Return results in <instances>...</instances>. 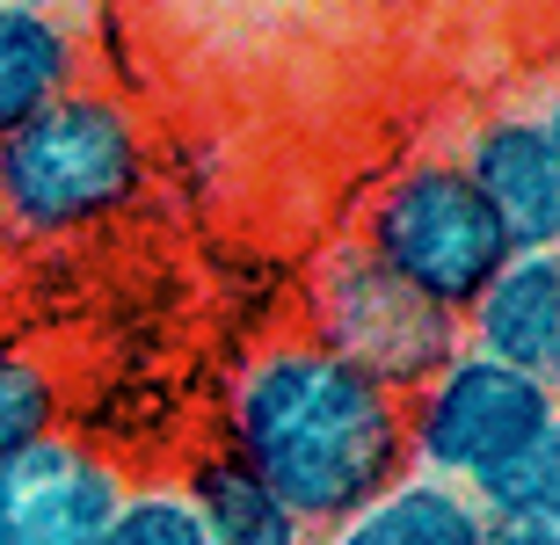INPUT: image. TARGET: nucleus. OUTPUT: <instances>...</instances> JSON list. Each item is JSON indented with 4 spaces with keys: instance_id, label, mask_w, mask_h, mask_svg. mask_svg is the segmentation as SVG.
<instances>
[{
    "instance_id": "obj_1",
    "label": "nucleus",
    "mask_w": 560,
    "mask_h": 545,
    "mask_svg": "<svg viewBox=\"0 0 560 545\" xmlns=\"http://www.w3.org/2000/svg\"><path fill=\"white\" fill-rule=\"evenodd\" d=\"M219 451L248 465L320 538L408 473V422L386 386L306 335H277L233 364L219 400Z\"/></svg>"
},
{
    "instance_id": "obj_2",
    "label": "nucleus",
    "mask_w": 560,
    "mask_h": 545,
    "mask_svg": "<svg viewBox=\"0 0 560 545\" xmlns=\"http://www.w3.org/2000/svg\"><path fill=\"white\" fill-rule=\"evenodd\" d=\"M153 139L117 81H81L37 125L0 139V218L8 240H73L145 197Z\"/></svg>"
},
{
    "instance_id": "obj_3",
    "label": "nucleus",
    "mask_w": 560,
    "mask_h": 545,
    "mask_svg": "<svg viewBox=\"0 0 560 545\" xmlns=\"http://www.w3.org/2000/svg\"><path fill=\"white\" fill-rule=\"evenodd\" d=\"M357 248L452 320L466 313V306L488 292V276L517 254L510 233L495 226V211L480 204V189L466 182V168H458L452 153H408V161L364 197V211H357Z\"/></svg>"
},
{
    "instance_id": "obj_4",
    "label": "nucleus",
    "mask_w": 560,
    "mask_h": 545,
    "mask_svg": "<svg viewBox=\"0 0 560 545\" xmlns=\"http://www.w3.org/2000/svg\"><path fill=\"white\" fill-rule=\"evenodd\" d=\"M299 335L342 357L350 371H364L372 386H386L394 400H408L458 349V320L416 298L400 276H386L357 240H342L306 276V328Z\"/></svg>"
},
{
    "instance_id": "obj_5",
    "label": "nucleus",
    "mask_w": 560,
    "mask_h": 545,
    "mask_svg": "<svg viewBox=\"0 0 560 545\" xmlns=\"http://www.w3.org/2000/svg\"><path fill=\"white\" fill-rule=\"evenodd\" d=\"M400 422H408V473L466 495L488 465H502L532 437H553L560 386H532V378L502 371L474 349H452L400 400Z\"/></svg>"
},
{
    "instance_id": "obj_6",
    "label": "nucleus",
    "mask_w": 560,
    "mask_h": 545,
    "mask_svg": "<svg viewBox=\"0 0 560 545\" xmlns=\"http://www.w3.org/2000/svg\"><path fill=\"white\" fill-rule=\"evenodd\" d=\"M517 254H560V109L553 87L510 95L452 153Z\"/></svg>"
},
{
    "instance_id": "obj_7",
    "label": "nucleus",
    "mask_w": 560,
    "mask_h": 545,
    "mask_svg": "<svg viewBox=\"0 0 560 545\" xmlns=\"http://www.w3.org/2000/svg\"><path fill=\"white\" fill-rule=\"evenodd\" d=\"M125 487V465L103 443L59 429L0 465V545H95Z\"/></svg>"
},
{
    "instance_id": "obj_8",
    "label": "nucleus",
    "mask_w": 560,
    "mask_h": 545,
    "mask_svg": "<svg viewBox=\"0 0 560 545\" xmlns=\"http://www.w3.org/2000/svg\"><path fill=\"white\" fill-rule=\"evenodd\" d=\"M458 349L502 371L553 386L560 378V254H510L488 292L458 313Z\"/></svg>"
},
{
    "instance_id": "obj_9",
    "label": "nucleus",
    "mask_w": 560,
    "mask_h": 545,
    "mask_svg": "<svg viewBox=\"0 0 560 545\" xmlns=\"http://www.w3.org/2000/svg\"><path fill=\"white\" fill-rule=\"evenodd\" d=\"M81 81H95L81 15L44 8V0H0V139L37 125Z\"/></svg>"
},
{
    "instance_id": "obj_10",
    "label": "nucleus",
    "mask_w": 560,
    "mask_h": 545,
    "mask_svg": "<svg viewBox=\"0 0 560 545\" xmlns=\"http://www.w3.org/2000/svg\"><path fill=\"white\" fill-rule=\"evenodd\" d=\"M175 487L189 495V517H197L205 545H313V531L255 481L248 465H233L219 443L197 451Z\"/></svg>"
},
{
    "instance_id": "obj_11",
    "label": "nucleus",
    "mask_w": 560,
    "mask_h": 545,
    "mask_svg": "<svg viewBox=\"0 0 560 545\" xmlns=\"http://www.w3.org/2000/svg\"><path fill=\"white\" fill-rule=\"evenodd\" d=\"M488 524H480V509L444 481H422V473H400L386 495L328 524L313 545H480Z\"/></svg>"
},
{
    "instance_id": "obj_12",
    "label": "nucleus",
    "mask_w": 560,
    "mask_h": 545,
    "mask_svg": "<svg viewBox=\"0 0 560 545\" xmlns=\"http://www.w3.org/2000/svg\"><path fill=\"white\" fill-rule=\"evenodd\" d=\"M59 415H66V386L59 371L22 349V342H0V465L22 459L30 443L59 437Z\"/></svg>"
},
{
    "instance_id": "obj_13",
    "label": "nucleus",
    "mask_w": 560,
    "mask_h": 545,
    "mask_svg": "<svg viewBox=\"0 0 560 545\" xmlns=\"http://www.w3.org/2000/svg\"><path fill=\"white\" fill-rule=\"evenodd\" d=\"M466 502L480 509V524H517V517H560V429L532 437L524 451H510L502 465H488Z\"/></svg>"
},
{
    "instance_id": "obj_14",
    "label": "nucleus",
    "mask_w": 560,
    "mask_h": 545,
    "mask_svg": "<svg viewBox=\"0 0 560 545\" xmlns=\"http://www.w3.org/2000/svg\"><path fill=\"white\" fill-rule=\"evenodd\" d=\"M95 545H205V531L175 481H131L125 502L109 509V524L95 531Z\"/></svg>"
},
{
    "instance_id": "obj_15",
    "label": "nucleus",
    "mask_w": 560,
    "mask_h": 545,
    "mask_svg": "<svg viewBox=\"0 0 560 545\" xmlns=\"http://www.w3.org/2000/svg\"><path fill=\"white\" fill-rule=\"evenodd\" d=\"M480 545H560V517H517V524H488Z\"/></svg>"
},
{
    "instance_id": "obj_16",
    "label": "nucleus",
    "mask_w": 560,
    "mask_h": 545,
    "mask_svg": "<svg viewBox=\"0 0 560 545\" xmlns=\"http://www.w3.org/2000/svg\"><path fill=\"white\" fill-rule=\"evenodd\" d=\"M8 248H15V240H8V218H0V262H8Z\"/></svg>"
}]
</instances>
